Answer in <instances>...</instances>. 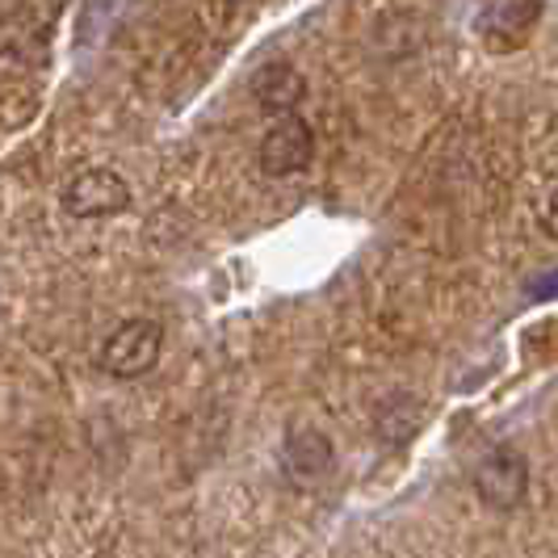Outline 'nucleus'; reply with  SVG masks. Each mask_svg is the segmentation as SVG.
<instances>
[{"label": "nucleus", "instance_id": "nucleus-1", "mask_svg": "<svg viewBox=\"0 0 558 558\" xmlns=\"http://www.w3.org/2000/svg\"><path fill=\"white\" fill-rule=\"evenodd\" d=\"M160 349H165V328L156 319H126L106 340L101 369L113 378H143L151 365L160 362Z\"/></svg>", "mask_w": 558, "mask_h": 558}, {"label": "nucleus", "instance_id": "nucleus-2", "mask_svg": "<svg viewBox=\"0 0 558 558\" xmlns=\"http://www.w3.org/2000/svg\"><path fill=\"white\" fill-rule=\"evenodd\" d=\"M126 206H131V185L113 168H84L63 190V210L72 219H110Z\"/></svg>", "mask_w": 558, "mask_h": 558}, {"label": "nucleus", "instance_id": "nucleus-3", "mask_svg": "<svg viewBox=\"0 0 558 558\" xmlns=\"http://www.w3.org/2000/svg\"><path fill=\"white\" fill-rule=\"evenodd\" d=\"M475 492L487 508H500V512L521 508L530 496V462L508 446L492 449L475 466Z\"/></svg>", "mask_w": 558, "mask_h": 558}, {"label": "nucleus", "instance_id": "nucleus-4", "mask_svg": "<svg viewBox=\"0 0 558 558\" xmlns=\"http://www.w3.org/2000/svg\"><path fill=\"white\" fill-rule=\"evenodd\" d=\"M315 160V135L303 118H281L260 143V168L269 177H294Z\"/></svg>", "mask_w": 558, "mask_h": 558}, {"label": "nucleus", "instance_id": "nucleus-5", "mask_svg": "<svg viewBox=\"0 0 558 558\" xmlns=\"http://www.w3.org/2000/svg\"><path fill=\"white\" fill-rule=\"evenodd\" d=\"M252 97H256L260 110L274 113L278 122L281 118H294V110L307 97V76L299 68H290V63H265L252 76Z\"/></svg>", "mask_w": 558, "mask_h": 558}, {"label": "nucleus", "instance_id": "nucleus-6", "mask_svg": "<svg viewBox=\"0 0 558 558\" xmlns=\"http://www.w3.org/2000/svg\"><path fill=\"white\" fill-rule=\"evenodd\" d=\"M281 462H286V475L294 478V483H319V478L332 471V446H328V437L324 433H315V428H299V433H290L286 437V446H281Z\"/></svg>", "mask_w": 558, "mask_h": 558}, {"label": "nucleus", "instance_id": "nucleus-7", "mask_svg": "<svg viewBox=\"0 0 558 558\" xmlns=\"http://www.w3.org/2000/svg\"><path fill=\"white\" fill-rule=\"evenodd\" d=\"M537 17H542V9L537 4H487L483 13H478V34L487 38V47H521L525 43V34L537 26Z\"/></svg>", "mask_w": 558, "mask_h": 558}, {"label": "nucleus", "instance_id": "nucleus-8", "mask_svg": "<svg viewBox=\"0 0 558 558\" xmlns=\"http://www.w3.org/2000/svg\"><path fill=\"white\" fill-rule=\"evenodd\" d=\"M420 428V403L412 395H391L383 408H378V433L387 441H403Z\"/></svg>", "mask_w": 558, "mask_h": 558}, {"label": "nucleus", "instance_id": "nucleus-9", "mask_svg": "<svg viewBox=\"0 0 558 558\" xmlns=\"http://www.w3.org/2000/svg\"><path fill=\"white\" fill-rule=\"evenodd\" d=\"M542 227L558 240V185L546 194V202H542Z\"/></svg>", "mask_w": 558, "mask_h": 558}]
</instances>
